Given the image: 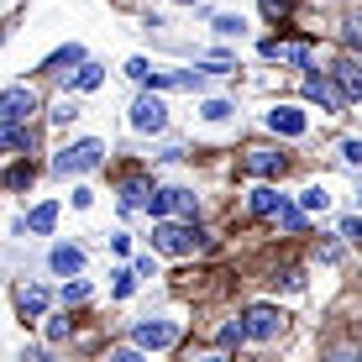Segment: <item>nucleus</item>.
Listing matches in <instances>:
<instances>
[{
  "label": "nucleus",
  "instance_id": "19",
  "mask_svg": "<svg viewBox=\"0 0 362 362\" xmlns=\"http://www.w3.org/2000/svg\"><path fill=\"white\" fill-rule=\"evenodd\" d=\"M32 163H11V173H6V189H27V184H32Z\"/></svg>",
  "mask_w": 362,
  "mask_h": 362
},
{
  "label": "nucleus",
  "instance_id": "5",
  "mask_svg": "<svg viewBox=\"0 0 362 362\" xmlns=\"http://www.w3.org/2000/svg\"><path fill=\"white\" fill-rule=\"evenodd\" d=\"M132 127H136V132H163V127H168L163 100H158V95H142V100L132 105Z\"/></svg>",
  "mask_w": 362,
  "mask_h": 362
},
{
  "label": "nucleus",
  "instance_id": "24",
  "mask_svg": "<svg viewBox=\"0 0 362 362\" xmlns=\"http://www.w3.org/2000/svg\"><path fill=\"white\" fill-rule=\"evenodd\" d=\"M216 32L221 37H242V16H216Z\"/></svg>",
  "mask_w": 362,
  "mask_h": 362
},
{
  "label": "nucleus",
  "instance_id": "6",
  "mask_svg": "<svg viewBox=\"0 0 362 362\" xmlns=\"http://www.w3.org/2000/svg\"><path fill=\"white\" fill-rule=\"evenodd\" d=\"M242 168H247V173H257V179H279V173L289 168V158L273 153V147H252V153L242 158Z\"/></svg>",
  "mask_w": 362,
  "mask_h": 362
},
{
  "label": "nucleus",
  "instance_id": "2",
  "mask_svg": "<svg viewBox=\"0 0 362 362\" xmlns=\"http://www.w3.org/2000/svg\"><path fill=\"white\" fill-rule=\"evenodd\" d=\"M105 163V142H95V136H84V142L64 147V153L53 158V173H90Z\"/></svg>",
  "mask_w": 362,
  "mask_h": 362
},
{
  "label": "nucleus",
  "instance_id": "16",
  "mask_svg": "<svg viewBox=\"0 0 362 362\" xmlns=\"http://www.w3.org/2000/svg\"><path fill=\"white\" fill-rule=\"evenodd\" d=\"M279 210H284L279 189H252V216H279Z\"/></svg>",
  "mask_w": 362,
  "mask_h": 362
},
{
  "label": "nucleus",
  "instance_id": "25",
  "mask_svg": "<svg viewBox=\"0 0 362 362\" xmlns=\"http://www.w3.org/2000/svg\"><path fill=\"white\" fill-rule=\"evenodd\" d=\"M74 116H79V105H74V100H58V105H53V121H58V127L74 121Z\"/></svg>",
  "mask_w": 362,
  "mask_h": 362
},
{
  "label": "nucleus",
  "instance_id": "9",
  "mask_svg": "<svg viewBox=\"0 0 362 362\" xmlns=\"http://www.w3.org/2000/svg\"><path fill=\"white\" fill-rule=\"evenodd\" d=\"M32 153V132H27V121H0V153Z\"/></svg>",
  "mask_w": 362,
  "mask_h": 362
},
{
  "label": "nucleus",
  "instance_id": "17",
  "mask_svg": "<svg viewBox=\"0 0 362 362\" xmlns=\"http://www.w3.org/2000/svg\"><path fill=\"white\" fill-rule=\"evenodd\" d=\"M79 58H84V47H79V42H69V47H58V53H53V58H47V64H42V69H47V74H64L69 64H79Z\"/></svg>",
  "mask_w": 362,
  "mask_h": 362
},
{
  "label": "nucleus",
  "instance_id": "11",
  "mask_svg": "<svg viewBox=\"0 0 362 362\" xmlns=\"http://www.w3.org/2000/svg\"><path fill=\"white\" fill-rule=\"evenodd\" d=\"M16 310H21L27 320H37V315L47 310V289H37V284H21V289H16Z\"/></svg>",
  "mask_w": 362,
  "mask_h": 362
},
{
  "label": "nucleus",
  "instance_id": "7",
  "mask_svg": "<svg viewBox=\"0 0 362 362\" xmlns=\"http://www.w3.org/2000/svg\"><path fill=\"white\" fill-rule=\"evenodd\" d=\"M305 95L315 100L320 110H346V95L336 90V84L326 79V74H310V79H305Z\"/></svg>",
  "mask_w": 362,
  "mask_h": 362
},
{
  "label": "nucleus",
  "instance_id": "21",
  "mask_svg": "<svg viewBox=\"0 0 362 362\" xmlns=\"http://www.w3.org/2000/svg\"><path fill=\"white\" fill-rule=\"evenodd\" d=\"M289 11H294V0H263V16L268 21H284Z\"/></svg>",
  "mask_w": 362,
  "mask_h": 362
},
{
  "label": "nucleus",
  "instance_id": "29",
  "mask_svg": "<svg viewBox=\"0 0 362 362\" xmlns=\"http://www.w3.org/2000/svg\"><path fill=\"white\" fill-rule=\"evenodd\" d=\"M127 74H132L136 84H147V74H153V69H147V58H132V64H127Z\"/></svg>",
  "mask_w": 362,
  "mask_h": 362
},
{
  "label": "nucleus",
  "instance_id": "23",
  "mask_svg": "<svg viewBox=\"0 0 362 362\" xmlns=\"http://www.w3.org/2000/svg\"><path fill=\"white\" fill-rule=\"evenodd\" d=\"M121 199H127V205H142V199H147V184H142V179H132L127 189H121Z\"/></svg>",
  "mask_w": 362,
  "mask_h": 362
},
{
  "label": "nucleus",
  "instance_id": "4",
  "mask_svg": "<svg viewBox=\"0 0 362 362\" xmlns=\"http://www.w3.org/2000/svg\"><path fill=\"white\" fill-rule=\"evenodd\" d=\"M37 110V95L27 84H11V90H0V121H32Z\"/></svg>",
  "mask_w": 362,
  "mask_h": 362
},
{
  "label": "nucleus",
  "instance_id": "18",
  "mask_svg": "<svg viewBox=\"0 0 362 362\" xmlns=\"http://www.w3.org/2000/svg\"><path fill=\"white\" fill-rule=\"evenodd\" d=\"M100 79H105V74H100V64H84V58H79V74H74V90H84V95H90Z\"/></svg>",
  "mask_w": 362,
  "mask_h": 362
},
{
  "label": "nucleus",
  "instance_id": "28",
  "mask_svg": "<svg viewBox=\"0 0 362 362\" xmlns=\"http://www.w3.org/2000/svg\"><path fill=\"white\" fill-rule=\"evenodd\" d=\"M136 289V273H116V299H127Z\"/></svg>",
  "mask_w": 362,
  "mask_h": 362
},
{
  "label": "nucleus",
  "instance_id": "3",
  "mask_svg": "<svg viewBox=\"0 0 362 362\" xmlns=\"http://www.w3.org/2000/svg\"><path fill=\"white\" fill-rule=\"evenodd\" d=\"M242 331L252 336V341H273V336L284 331V310H273V305H252V310H247V320H242Z\"/></svg>",
  "mask_w": 362,
  "mask_h": 362
},
{
  "label": "nucleus",
  "instance_id": "26",
  "mask_svg": "<svg viewBox=\"0 0 362 362\" xmlns=\"http://www.w3.org/2000/svg\"><path fill=\"white\" fill-rule=\"evenodd\" d=\"M226 116H231L226 100H210V105H205V121H226Z\"/></svg>",
  "mask_w": 362,
  "mask_h": 362
},
{
  "label": "nucleus",
  "instance_id": "22",
  "mask_svg": "<svg viewBox=\"0 0 362 362\" xmlns=\"http://www.w3.org/2000/svg\"><path fill=\"white\" fill-rule=\"evenodd\" d=\"M299 205H305V210H326L331 194H326V189H305V194H299Z\"/></svg>",
  "mask_w": 362,
  "mask_h": 362
},
{
  "label": "nucleus",
  "instance_id": "8",
  "mask_svg": "<svg viewBox=\"0 0 362 362\" xmlns=\"http://www.w3.org/2000/svg\"><path fill=\"white\" fill-rule=\"evenodd\" d=\"M179 341V326L173 320H142L136 326V346H173Z\"/></svg>",
  "mask_w": 362,
  "mask_h": 362
},
{
  "label": "nucleus",
  "instance_id": "15",
  "mask_svg": "<svg viewBox=\"0 0 362 362\" xmlns=\"http://www.w3.org/2000/svg\"><path fill=\"white\" fill-rule=\"evenodd\" d=\"M47 263H53V273H64V279H69V273L84 268V252H79V247H53V257H47Z\"/></svg>",
  "mask_w": 362,
  "mask_h": 362
},
{
  "label": "nucleus",
  "instance_id": "12",
  "mask_svg": "<svg viewBox=\"0 0 362 362\" xmlns=\"http://www.w3.org/2000/svg\"><path fill=\"white\" fill-rule=\"evenodd\" d=\"M53 226H58V205H53V199H47V205H37L32 216L21 221V231H32V236H47Z\"/></svg>",
  "mask_w": 362,
  "mask_h": 362
},
{
  "label": "nucleus",
  "instance_id": "27",
  "mask_svg": "<svg viewBox=\"0 0 362 362\" xmlns=\"http://www.w3.org/2000/svg\"><path fill=\"white\" fill-rule=\"evenodd\" d=\"M84 294H90V284H64V305H79Z\"/></svg>",
  "mask_w": 362,
  "mask_h": 362
},
{
  "label": "nucleus",
  "instance_id": "10",
  "mask_svg": "<svg viewBox=\"0 0 362 362\" xmlns=\"http://www.w3.org/2000/svg\"><path fill=\"white\" fill-rule=\"evenodd\" d=\"M268 127L279 132V136H305V116L289 105H279V110H268Z\"/></svg>",
  "mask_w": 362,
  "mask_h": 362
},
{
  "label": "nucleus",
  "instance_id": "13",
  "mask_svg": "<svg viewBox=\"0 0 362 362\" xmlns=\"http://www.w3.org/2000/svg\"><path fill=\"white\" fill-rule=\"evenodd\" d=\"M163 210H173V216H184V221H194L199 216V199L189 189H163Z\"/></svg>",
  "mask_w": 362,
  "mask_h": 362
},
{
  "label": "nucleus",
  "instance_id": "1",
  "mask_svg": "<svg viewBox=\"0 0 362 362\" xmlns=\"http://www.w3.org/2000/svg\"><path fill=\"white\" fill-rule=\"evenodd\" d=\"M153 247L158 252H168V257H184V252H199V247H210V236L194 226H179V221H158L153 226Z\"/></svg>",
  "mask_w": 362,
  "mask_h": 362
},
{
  "label": "nucleus",
  "instance_id": "14",
  "mask_svg": "<svg viewBox=\"0 0 362 362\" xmlns=\"http://www.w3.org/2000/svg\"><path fill=\"white\" fill-rule=\"evenodd\" d=\"M336 90L346 95V105L362 95V79H357V64H352V58H341V64H336Z\"/></svg>",
  "mask_w": 362,
  "mask_h": 362
},
{
  "label": "nucleus",
  "instance_id": "30",
  "mask_svg": "<svg viewBox=\"0 0 362 362\" xmlns=\"http://www.w3.org/2000/svg\"><path fill=\"white\" fill-rule=\"evenodd\" d=\"M341 158L357 168V163H362V142H341Z\"/></svg>",
  "mask_w": 362,
  "mask_h": 362
},
{
  "label": "nucleus",
  "instance_id": "20",
  "mask_svg": "<svg viewBox=\"0 0 362 362\" xmlns=\"http://www.w3.org/2000/svg\"><path fill=\"white\" fill-rule=\"evenodd\" d=\"M221 346H242L247 341V331H242V320H231V326H221V336H216Z\"/></svg>",
  "mask_w": 362,
  "mask_h": 362
}]
</instances>
